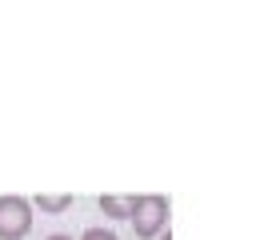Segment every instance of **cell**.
<instances>
[{"mask_svg":"<svg viewBox=\"0 0 256 240\" xmlns=\"http://www.w3.org/2000/svg\"><path fill=\"white\" fill-rule=\"evenodd\" d=\"M32 228V200L0 196V240H24Z\"/></svg>","mask_w":256,"mask_h":240,"instance_id":"obj_2","label":"cell"},{"mask_svg":"<svg viewBox=\"0 0 256 240\" xmlns=\"http://www.w3.org/2000/svg\"><path fill=\"white\" fill-rule=\"evenodd\" d=\"M132 232L140 236V240H152V236H160L164 228H168V196H156V192H148V196H132Z\"/></svg>","mask_w":256,"mask_h":240,"instance_id":"obj_1","label":"cell"},{"mask_svg":"<svg viewBox=\"0 0 256 240\" xmlns=\"http://www.w3.org/2000/svg\"><path fill=\"white\" fill-rule=\"evenodd\" d=\"M100 212L108 220H128L132 216V196H100Z\"/></svg>","mask_w":256,"mask_h":240,"instance_id":"obj_3","label":"cell"},{"mask_svg":"<svg viewBox=\"0 0 256 240\" xmlns=\"http://www.w3.org/2000/svg\"><path fill=\"white\" fill-rule=\"evenodd\" d=\"M80 240H120V236H116V232H108V228H88Z\"/></svg>","mask_w":256,"mask_h":240,"instance_id":"obj_5","label":"cell"},{"mask_svg":"<svg viewBox=\"0 0 256 240\" xmlns=\"http://www.w3.org/2000/svg\"><path fill=\"white\" fill-rule=\"evenodd\" d=\"M160 240H172V236H168V228H164V232H160Z\"/></svg>","mask_w":256,"mask_h":240,"instance_id":"obj_7","label":"cell"},{"mask_svg":"<svg viewBox=\"0 0 256 240\" xmlns=\"http://www.w3.org/2000/svg\"><path fill=\"white\" fill-rule=\"evenodd\" d=\"M36 208H44V212H64V208H72V196H68V192H60V196H36Z\"/></svg>","mask_w":256,"mask_h":240,"instance_id":"obj_4","label":"cell"},{"mask_svg":"<svg viewBox=\"0 0 256 240\" xmlns=\"http://www.w3.org/2000/svg\"><path fill=\"white\" fill-rule=\"evenodd\" d=\"M48 240H72V236H64V232H52V236H48Z\"/></svg>","mask_w":256,"mask_h":240,"instance_id":"obj_6","label":"cell"}]
</instances>
